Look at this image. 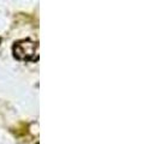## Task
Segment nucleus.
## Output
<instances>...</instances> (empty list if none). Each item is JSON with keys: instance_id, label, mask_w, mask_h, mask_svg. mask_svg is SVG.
<instances>
[{"instance_id": "f257e3e1", "label": "nucleus", "mask_w": 160, "mask_h": 144, "mask_svg": "<svg viewBox=\"0 0 160 144\" xmlns=\"http://www.w3.org/2000/svg\"><path fill=\"white\" fill-rule=\"evenodd\" d=\"M38 50V45L30 40L18 41L13 46V54L19 60H32Z\"/></svg>"}]
</instances>
